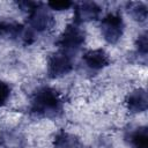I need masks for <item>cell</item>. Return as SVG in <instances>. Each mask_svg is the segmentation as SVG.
Here are the masks:
<instances>
[{"label": "cell", "mask_w": 148, "mask_h": 148, "mask_svg": "<svg viewBox=\"0 0 148 148\" xmlns=\"http://www.w3.org/2000/svg\"><path fill=\"white\" fill-rule=\"evenodd\" d=\"M99 27L104 40L109 44H116L124 34L125 24L121 15L117 13H110L102 18Z\"/></svg>", "instance_id": "2"}, {"label": "cell", "mask_w": 148, "mask_h": 148, "mask_svg": "<svg viewBox=\"0 0 148 148\" xmlns=\"http://www.w3.org/2000/svg\"><path fill=\"white\" fill-rule=\"evenodd\" d=\"M23 30H24V25H22L16 21L0 22V37L2 38L10 40H20Z\"/></svg>", "instance_id": "9"}, {"label": "cell", "mask_w": 148, "mask_h": 148, "mask_svg": "<svg viewBox=\"0 0 148 148\" xmlns=\"http://www.w3.org/2000/svg\"><path fill=\"white\" fill-rule=\"evenodd\" d=\"M53 148H81V142L76 135L60 131L54 136Z\"/></svg>", "instance_id": "10"}, {"label": "cell", "mask_w": 148, "mask_h": 148, "mask_svg": "<svg viewBox=\"0 0 148 148\" xmlns=\"http://www.w3.org/2000/svg\"><path fill=\"white\" fill-rule=\"evenodd\" d=\"M46 6L52 10L61 12V10H66V9L71 8L73 6V2L68 1V0H57V1H49L46 3Z\"/></svg>", "instance_id": "13"}, {"label": "cell", "mask_w": 148, "mask_h": 148, "mask_svg": "<svg viewBox=\"0 0 148 148\" xmlns=\"http://www.w3.org/2000/svg\"><path fill=\"white\" fill-rule=\"evenodd\" d=\"M126 9L128 14L139 22H145L147 20L148 9L147 6L141 1H130L126 3Z\"/></svg>", "instance_id": "11"}, {"label": "cell", "mask_w": 148, "mask_h": 148, "mask_svg": "<svg viewBox=\"0 0 148 148\" xmlns=\"http://www.w3.org/2000/svg\"><path fill=\"white\" fill-rule=\"evenodd\" d=\"M125 104L131 113H141L148 108L147 92L142 88H138L127 94L125 98Z\"/></svg>", "instance_id": "7"}, {"label": "cell", "mask_w": 148, "mask_h": 148, "mask_svg": "<svg viewBox=\"0 0 148 148\" xmlns=\"http://www.w3.org/2000/svg\"><path fill=\"white\" fill-rule=\"evenodd\" d=\"M83 61L86 66L92 71H99L110 65L109 54L102 49L89 50L83 54Z\"/></svg>", "instance_id": "8"}, {"label": "cell", "mask_w": 148, "mask_h": 148, "mask_svg": "<svg viewBox=\"0 0 148 148\" xmlns=\"http://www.w3.org/2000/svg\"><path fill=\"white\" fill-rule=\"evenodd\" d=\"M38 3L39 2H36V1H18V2H16L17 7H20L22 10L28 12V13H30Z\"/></svg>", "instance_id": "16"}, {"label": "cell", "mask_w": 148, "mask_h": 148, "mask_svg": "<svg viewBox=\"0 0 148 148\" xmlns=\"http://www.w3.org/2000/svg\"><path fill=\"white\" fill-rule=\"evenodd\" d=\"M73 69V60L69 53L59 51L47 59V74L51 79H58L68 74Z\"/></svg>", "instance_id": "5"}, {"label": "cell", "mask_w": 148, "mask_h": 148, "mask_svg": "<svg viewBox=\"0 0 148 148\" xmlns=\"http://www.w3.org/2000/svg\"><path fill=\"white\" fill-rule=\"evenodd\" d=\"M101 7L92 1H81L74 5V23L81 24L89 21H95L101 15Z\"/></svg>", "instance_id": "6"}, {"label": "cell", "mask_w": 148, "mask_h": 148, "mask_svg": "<svg viewBox=\"0 0 148 148\" xmlns=\"http://www.w3.org/2000/svg\"><path fill=\"white\" fill-rule=\"evenodd\" d=\"M64 99L60 92L51 87H42L31 98V112L37 117L54 118L62 112Z\"/></svg>", "instance_id": "1"}, {"label": "cell", "mask_w": 148, "mask_h": 148, "mask_svg": "<svg viewBox=\"0 0 148 148\" xmlns=\"http://www.w3.org/2000/svg\"><path fill=\"white\" fill-rule=\"evenodd\" d=\"M130 142L133 148L148 147V131L147 127H139L130 135Z\"/></svg>", "instance_id": "12"}, {"label": "cell", "mask_w": 148, "mask_h": 148, "mask_svg": "<svg viewBox=\"0 0 148 148\" xmlns=\"http://www.w3.org/2000/svg\"><path fill=\"white\" fill-rule=\"evenodd\" d=\"M135 46H136V50L142 56H146L147 54V51H148V42H147V34L143 32L141 34L136 42H135Z\"/></svg>", "instance_id": "15"}, {"label": "cell", "mask_w": 148, "mask_h": 148, "mask_svg": "<svg viewBox=\"0 0 148 148\" xmlns=\"http://www.w3.org/2000/svg\"><path fill=\"white\" fill-rule=\"evenodd\" d=\"M10 91H12V88L8 83H6L5 81H1L0 80V106L5 105L10 96Z\"/></svg>", "instance_id": "14"}, {"label": "cell", "mask_w": 148, "mask_h": 148, "mask_svg": "<svg viewBox=\"0 0 148 148\" xmlns=\"http://www.w3.org/2000/svg\"><path fill=\"white\" fill-rule=\"evenodd\" d=\"M86 35L83 30L80 28L76 23H69L61 32L59 39H58V46L64 52H71L79 50L84 44Z\"/></svg>", "instance_id": "3"}, {"label": "cell", "mask_w": 148, "mask_h": 148, "mask_svg": "<svg viewBox=\"0 0 148 148\" xmlns=\"http://www.w3.org/2000/svg\"><path fill=\"white\" fill-rule=\"evenodd\" d=\"M29 27L36 32H44L51 30L54 24V17L50 12L49 7L42 2H39L30 13L28 17Z\"/></svg>", "instance_id": "4"}]
</instances>
